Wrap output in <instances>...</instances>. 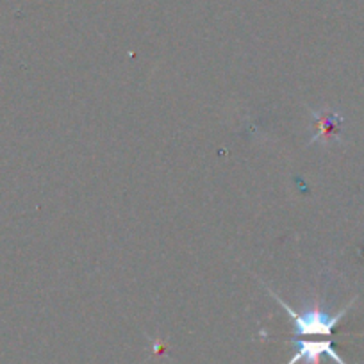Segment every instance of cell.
<instances>
[{
	"label": "cell",
	"instance_id": "cell-1",
	"mask_svg": "<svg viewBox=\"0 0 364 364\" xmlns=\"http://www.w3.org/2000/svg\"><path fill=\"white\" fill-rule=\"evenodd\" d=\"M266 289L272 293L273 299L277 300L279 306H281L282 309H284L286 313L291 316L293 327H295L296 336H318V338H331L332 332H334V328L338 327V323L341 321V318L345 316V314L352 309L353 304H355V299H353L352 302L346 304V306L343 307L339 313L328 314L327 311L321 309L320 302H314L313 306L307 307L306 311L299 313V311H295L293 307H289L288 304H286L284 300L277 295V293H273L269 288H266Z\"/></svg>",
	"mask_w": 364,
	"mask_h": 364
},
{
	"label": "cell",
	"instance_id": "cell-2",
	"mask_svg": "<svg viewBox=\"0 0 364 364\" xmlns=\"http://www.w3.org/2000/svg\"><path fill=\"white\" fill-rule=\"evenodd\" d=\"M295 353L286 364H321V357L327 355L336 364H346L332 346L331 339H291Z\"/></svg>",
	"mask_w": 364,
	"mask_h": 364
},
{
	"label": "cell",
	"instance_id": "cell-3",
	"mask_svg": "<svg viewBox=\"0 0 364 364\" xmlns=\"http://www.w3.org/2000/svg\"><path fill=\"white\" fill-rule=\"evenodd\" d=\"M313 118H314V129H316V134H314V138L311 139V143L314 141L331 143L338 138L339 125H341L343 122V118L339 117V114H336L334 111L331 109L321 111V113L313 111Z\"/></svg>",
	"mask_w": 364,
	"mask_h": 364
}]
</instances>
